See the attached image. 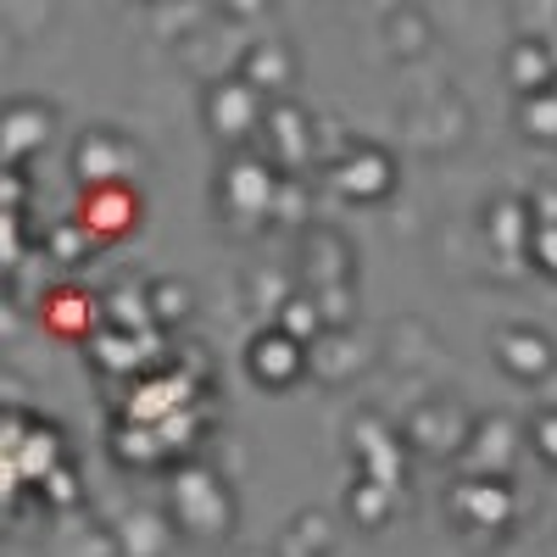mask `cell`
<instances>
[{"instance_id":"1","label":"cell","mask_w":557,"mask_h":557,"mask_svg":"<svg viewBox=\"0 0 557 557\" xmlns=\"http://www.w3.org/2000/svg\"><path fill=\"white\" fill-rule=\"evenodd\" d=\"M168 513L184 535H228V524H235V496L207 469H178L168 480Z\"/></svg>"},{"instance_id":"2","label":"cell","mask_w":557,"mask_h":557,"mask_svg":"<svg viewBox=\"0 0 557 557\" xmlns=\"http://www.w3.org/2000/svg\"><path fill=\"white\" fill-rule=\"evenodd\" d=\"M451 513L462 524H485V530H502L513 519V485L502 474H469L457 491H451Z\"/></svg>"},{"instance_id":"3","label":"cell","mask_w":557,"mask_h":557,"mask_svg":"<svg viewBox=\"0 0 557 557\" xmlns=\"http://www.w3.org/2000/svg\"><path fill=\"white\" fill-rule=\"evenodd\" d=\"M207 117H212V128H218L223 139H240L246 128H257V123H262V101H257L251 78H223V84H212Z\"/></svg>"},{"instance_id":"4","label":"cell","mask_w":557,"mask_h":557,"mask_svg":"<svg viewBox=\"0 0 557 557\" xmlns=\"http://www.w3.org/2000/svg\"><path fill=\"white\" fill-rule=\"evenodd\" d=\"M301 362H307V346H301V341H290L285 330H278V335H262V341H251V357H246L251 380H262L268 391H285V385L301 374Z\"/></svg>"},{"instance_id":"5","label":"cell","mask_w":557,"mask_h":557,"mask_svg":"<svg viewBox=\"0 0 557 557\" xmlns=\"http://www.w3.org/2000/svg\"><path fill=\"white\" fill-rule=\"evenodd\" d=\"M273 201H278V178H273L268 162L240 157L235 168H228V207H235V212L262 218V212H273Z\"/></svg>"},{"instance_id":"6","label":"cell","mask_w":557,"mask_h":557,"mask_svg":"<svg viewBox=\"0 0 557 557\" xmlns=\"http://www.w3.org/2000/svg\"><path fill=\"white\" fill-rule=\"evenodd\" d=\"M190 396H196V391H190V380H178V374H173V380H151V385H139V391H134L128 412L139 418V424H151V430H157L162 418L190 412Z\"/></svg>"},{"instance_id":"7","label":"cell","mask_w":557,"mask_h":557,"mask_svg":"<svg viewBox=\"0 0 557 557\" xmlns=\"http://www.w3.org/2000/svg\"><path fill=\"white\" fill-rule=\"evenodd\" d=\"M73 162H78L84 178H96V190H107V184H123V173H128L123 168L128 162V146H123L117 134H89Z\"/></svg>"},{"instance_id":"8","label":"cell","mask_w":557,"mask_h":557,"mask_svg":"<svg viewBox=\"0 0 557 557\" xmlns=\"http://www.w3.org/2000/svg\"><path fill=\"white\" fill-rule=\"evenodd\" d=\"M496 357H502L507 374H519V380H541L546 368H552V346L535 330H507L502 346H496Z\"/></svg>"},{"instance_id":"9","label":"cell","mask_w":557,"mask_h":557,"mask_svg":"<svg viewBox=\"0 0 557 557\" xmlns=\"http://www.w3.org/2000/svg\"><path fill=\"white\" fill-rule=\"evenodd\" d=\"M62 441H57V430H34L12 457H7V469L17 474V480H34V485H45V480H51L57 469H62Z\"/></svg>"},{"instance_id":"10","label":"cell","mask_w":557,"mask_h":557,"mask_svg":"<svg viewBox=\"0 0 557 557\" xmlns=\"http://www.w3.org/2000/svg\"><path fill=\"white\" fill-rule=\"evenodd\" d=\"M78 218H84V228H96V235H117V228H128V223H134V196L123 190V184L89 190Z\"/></svg>"},{"instance_id":"11","label":"cell","mask_w":557,"mask_h":557,"mask_svg":"<svg viewBox=\"0 0 557 557\" xmlns=\"http://www.w3.org/2000/svg\"><path fill=\"white\" fill-rule=\"evenodd\" d=\"M335 184L346 196H380V190H391V162L385 157H357V162H341V173H335Z\"/></svg>"},{"instance_id":"12","label":"cell","mask_w":557,"mask_h":557,"mask_svg":"<svg viewBox=\"0 0 557 557\" xmlns=\"http://www.w3.org/2000/svg\"><path fill=\"white\" fill-rule=\"evenodd\" d=\"M268 134H278V162L285 168H296L301 157H307V117L296 112V107H278V112H268Z\"/></svg>"},{"instance_id":"13","label":"cell","mask_w":557,"mask_h":557,"mask_svg":"<svg viewBox=\"0 0 557 557\" xmlns=\"http://www.w3.org/2000/svg\"><path fill=\"white\" fill-rule=\"evenodd\" d=\"M162 541H168V524L157 513H134L123 524V557H157Z\"/></svg>"},{"instance_id":"14","label":"cell","mask_w":557,"mask_h":557,"mask_svg":"<svg viewBox=\"0 0 557 557\" xmlns=\"http://www.w3.org/2000/svg\"><path fill=\"white\" fill-rule=\"evenodd\" d=\"M112 451H117L123 462H162V457H168L162 441H157V430H139V424H128V430L112 441Z\"/></svg>"},{"instance_id":"15","label":"cell","mask_w":557,"mask_h":557,"mask_svg":"<svg viewBox=\"0 0 557 557\" xmlns=\"http://www.w3.org/2000/svg\"><path fill=\"white\" fill-rule=\"evenodd\" d=\"M546 51L541 45H519L513 51V78H519V89H530V96H546Z\"/></svg>"},{"instance_id":"16","label":"cell","mask_w":557,"mask_h":557,"mask_svg":"<svg viewBox=\"0 0 557 557\" xmlns=\"http://www.w3.org/2000/svg\"><path fill=\"white\" fill-rule=\"evenodd\" d=\"M351 513H357V524H380V519L391 513V485L362 480V485L351 491Z\"/></svg>"},{"instance_id":"17","label":"cell","mask_w":557,"mask_h":557,"mask_svg":"<svg viewBox=\"0 0 557 557\" xmlns=\"http://www.w3.org/2000/svg\"><path fill=\"white\" fill-rule=\"evenodd\" d=\"M139 335H107V341H96V362L101 368H134L139 362Z\"/></svg>"},{"instance_id":"18","label":"cell","mask_w":557,"mask_h":557,"mask_svg":"<svg viewBox=\"0 0 557 557\" xmlns=\"http://www.w3.org/2000/svg\"><path fill=\"white\" fill-rule=\"evenodd\" d=\"M318 330H323V312H318L312 301H290V307H285V335H290V341L307 346Z\"/></svg>"},{"instance_id":"19","label":"cell","mask_w":557,"mask_h":557,"mask_svg":"<svg viewBox=\"0 0 557 557\" xmlns=\"http://www.w3.org/2000/svg\"><path fill=\"white\" fill-rule=\"evenodd\" d=\"M524 123H530V134H541V139H557V89H546V96H530V107H524Z\"/></svg>"},{"instance_id":"20","label":"cell","mask_w":557,"mask_h":557,"mask_svg":"<svg viewBox=\"0 0 557 557\" xmlns=\"http://www.w3.org/2000/svg\"><path fill=\"white\" fill-rule=\"evenodd\" d=\"M530 446L541 451V462H552V469H557V412H541L535 424H530Z\"/></svg>"},{"instance_id":"21","label":"cell","mask_w":557,"mask_h":557,"mask_svg":"<svg viewBox=\"0 0 557 557\" xmlns=\"http://www.w3.org/2000/svg\"><path fill=\"white\" fill-rule=\"evenodd\" d=\"M257 84H285V51H257L251 57V89Z\"/></svg>"},{"instance_id":"22","label":"cell","mask_w":557,"mask_h":557,"mask_svg":"<svg viewBox=\"0 0 557 557\" xmlns=\"http://www.w3.org/2000/svg\"><path fill=\"white\" fill-rule=\"evenodd\" d=\"M151 296H157L151 318H184V290H178V285H157Z\"/></svg>"},{"instance_id":"23","label":"cell","mask_w":557,"mask_h":557,"mask_svg":"<svg viewBox=\"0 0 557 557\" xmlns=\"http://www.w3.org/2000/svg\"><path fill=\"white\" fill-rule=\"evenodd\" d=\"M39 491H45V496H51L57 507H67V502H78V485H73V474H67V469H57V474H51V480H45Z\"/></svg>"},{"instance_id":"24","label":"cell","mask_w":557,"mask_h":557,"mask_svg":"<svg viewBox=\"0 0 557 557\" xmlns=\"http://www.w3.org/2000/svg\"><path fill=\"white\" fill-rule=\"evenodd\" d=\"M535 262L546 273H557V228H541V235H535Z\"/></svg>"},{"instance_id":"25","label":"cell","mask_w":557,"mask_h":557,"mask_svg":"<svg viewBox=\"0 0 557 557\" xmlns=\"http://www.w3.org/2000/svg\"><path fill=\"white\" fill-rule=\"evenodd\" d=\"M251 557H257V552H251Z\"/></svg>"}]
</instances>
